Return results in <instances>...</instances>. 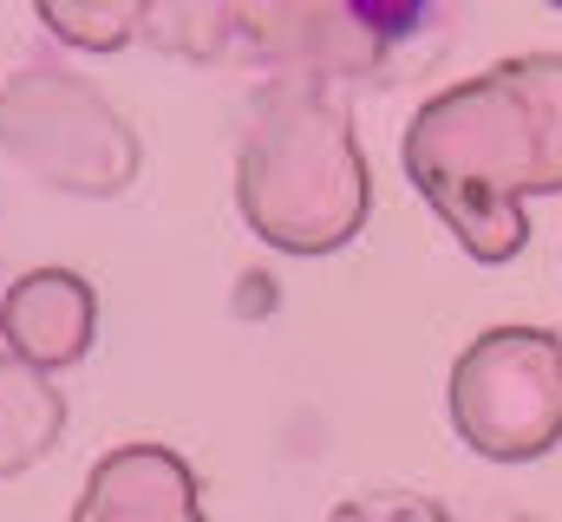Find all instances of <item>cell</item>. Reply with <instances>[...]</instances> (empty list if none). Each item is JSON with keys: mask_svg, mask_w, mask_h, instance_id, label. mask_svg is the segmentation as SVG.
<instances>
[{"mask_svg": "<svg viewBox=\"0 0 562 522\" xmlns=\"http://www.w3.org/2000/svg\"><path fill=\"white\" fill-rule=\"evenodd\" d=\"M347 7H353V20H360L373 39H386V46H393V39H413L425 26V13H431V0H347Z\"/></svg>", "mask_w": 562, "mask_h": 522, "instance_id": "1", "label": "cell"}]
</instances>
